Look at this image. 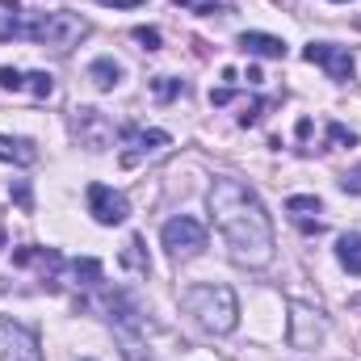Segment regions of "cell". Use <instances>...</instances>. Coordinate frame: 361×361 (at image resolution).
I'll use <instances>...</instances> for the list:
<instances>
[{"instance_id": "44dd1931", "label": "cell", "mask_w": 361, "mask_h": 361, "mask_svg": "<svg viewBox=\"0 0 361 361\" xmlns=\"http://www.w3.org/2000/svg\"><path fill=\"white\" fill-rule=\"evenodd\" d=\"M0 89L21 92L25 89V72H17V68H0Z\"/></svg>"}, {"instance_id": "e0dca14e", "label": "cell", "mask_w": 361, "mask_h": 361, "mask_svg": "<svg viewBox=\"0 0 361 361\" xmlns=\"http://www.w3.org/2000/svg\"><path fill=\"white\" fill-rule=\"evenodd\" d=\"M68 269H72V277H76V286H97V281H101V261H92V257L72 261Z\"/></svg>"}, {"instance_id": "d4e9b609", "label": "cell", "mask_w": 361, "mask_h": 361, "mask_svg": "<svg viewBox=\"0 0 361 361\" xmlns=\"http://www.w3.org/2000/svg\"><path fill=\"white\" fill-rule=\"evenodd\" d=\"M13 197H17V206H21V210H30V206H34V202H30V185H17V189H13Z\"/></svg>"}, {"instance_id": "4316f807", "label": "cell", "mask_w": 361, "mask_h": 361, "mask_svg": "<svg viewBox=\"0 0 361 361\" xmlns=\"http://www.w3.org/2000/svg\"><path fill=\"white\" fill-rule=\"evenodd\" d=\"M332 4H345V0H332Z\"/></svg>"}, {"instance_id": "4fadbf2b", "label": "cell", "mask_w": 361, "mask_h": 361, "mask_svg": "<svg viewBox=\"0 0 361 361\" xmlns=\"http://www.w3.org/2000/svg\"><path fill=\"white\" fill-rule=\"evenodd\" d=\"M0 160H4V164H21V169H30V164H38V147H34L30 139L0 135Z\"/></svg>"}, {"instance_id": "ba28073f", "label": "cell", "mask_w": 361, "mask_h": 361, "mask_svg": "<svg viewBox=\"0 0 361 361\" xmlns=\"http://www.w3.org/2000/svg\"><path fill=\"white\" fill-rule=\"evenodd\" d=\"M0 361H42L34 332L13 319H0Z\"/></svg>"}, {"instance_id": "5bb4252c", "label": "cell", "mask_w": 361, "mask_h": 361, "mask_svg": "<svg viewBox=\"0 0 361 361\" xmlns=\"http://www.w3.org/2000/svg\"><path fill=\"white\" fill-rule=\"evenodd\" d=\"M336 261L353 273V277H361V231H345L336 240Z\"/></svg>"}, {"instance_id": "7402d4cb", "label": "cell", "mask_w": 361, "mask_h": 361, "mask_svg": "<svg viewBox=\"0 0 361 361\" xmlns=\"http://www.w3.org/2000/svg\"><path fill=\"white\" fill-rule=\"evenodd\" d=\"M328 139H332V143H341V147H353V143H357V135H353V130H345L341 122H328Z\"/></svg>"}, {"instance_id": "6da1fadb", "label": "cell", "mask_w": 361, "mask_h": 361, "mask_svg": "<svg viewBox=\"0 0 361 361\" xmlns=\"http://www.w3.org/2000/svg\"><path fill=\"white\" fill-rule=\"evenodd\" d=\"M210 214L231 248V257L248 269H261L273 261V223L252 193V185L235 177H214L210 185Z\"/></svg>"}, {"instance_id": "9a60e30c", "label": "cell", "mask_w": 361, "mask_h": 361, "mask_svg": "<svg viewBox=\"0 0 361 361\" xmlns=\"http://www.w3.org/2000/svg\"><path fill=\"white\" fill-rule=\"evenodd\" d=\"M89 80L97 85V89H114V85L122 80V63H114L109 55H105V59H92L89 63Z\"/></svg>"}, {"instance_id": "2e32d148", "label": "cell", "mask_w": 361, "mask_h": 361, "mask_svg": "<svg viewBox=\"0 0 361 361\" xmlns=\"http://www.w3.org/2000/svg\"><path fill=\"white\" fill-rule=\"evenodd\" d=\"M118 261H122V269H130V273H143V277L152 273V261H147V252H143V240H139V235H130V240H126V248H122V257H118Z\"/></svg>"}, {"instance_id": "30bf717a", "label": "cell", "mask_w": 361, "mask_h": 361, "mask_svg": "<svg viewBox=\"0 0 361 361\" xmlns=\"http://www.w3.org/2000/svg\"><path fill=\"white\" fill-rule=\"evenodd\" d=\"M324 341V319L311 307H290V345L294 349H315Z\"/></svg>"}, {"instance_id": "8fae6325", "label": "cell", "mask_w": 361, "mask_h": 361, "mask_svg": "<svg viewBox=\"0 0 361 361\" xmlns=\"http://www.w3.org/2000/svg\"><path fill=\"white\" fill-rule=\"evenodd\" d=\"M240 51L244 55H261V59H286V42L277 34H261V30H244L240 34Z\"/></svg>"}, {"instance_id": "277c9868", "label": "cell", "mask_w": 361, "mask_h": 361, "mask_svg": "<svg viewBox=\"0 0 361 361\" xmlns=\"http://www.w3.org/2000/svg\"><path fill=\"white\" fill-rule=\"evenodd\" d=\"M160 240H164V248H169L173 261H189V257H197V252L206 248V227H202L193 214H177V219L164 223Z\"/></svg>"}, {"instance_id": "ffe728a7", "label": "cell", "mask_w": 361, "mask_h": 361, "mask_svg": "<svg viewBox=\"0 0 361 361\" xmlns=\"http://www.w3.org/2000/svg\"><path fill=\"white\" fill-rule=\"evenodd\" d=\"M152 92H156L160 101H173V97L180 92V80H173V76H156V80H152Z\"/></svg>"}, {"instance_id": "7a4b0ae2", "label": "cell", "mask_w": 361, "mask_h": 361, "mask_svg": "<svg viewBox=\"0 0 361 361\" xmlns=\"http://www.w3.org/2000/svg\"><path fill=\"white\" fill-rule=\"evenodd\" d=\"M0 34L4 38H30L38 47H55V51H72L89 34V21L76 17V13H68V8H59V13H30L25 21L8 17Z\"/></svg>"}, {"instance_id": "52a82bcc", "label": "cell", "mask_w": 361, "mask_h": 361, "mask_svg": "<svg viewBox=\"0 0 361 361\" xmlns=\"http://www.w3.org/2000/svg\"><path fill=\"white\" fill-rule=\"evenodd\" d=\"M89 214L101 223V227H118V223H126V219H130V202H126L118 189H109V185L92 180V185H89Z\"/></svg>"}, {"instance_id": "7c38bea8", "label": "cell", "mask_w": 361, "mask_h": 361, "mask_svg": "<svg viewBox=\"0 0 361 361\" xmlns=\"http://www.w3.org/2000/svg\"><path fill=\"white\" fill-rule=\"evenodd\" d=\"M286 210L294 214V223L307 231V235H319L324 231V223L319 219H311V214H319L324 206H319V197H302V193H294V197H286Z\"/></svg>"}, {"instance_id": "603a6c76", "label": "cell", "mask_w": 361, "mask_h": 361, "mask_svg": "<svg viewBox=\"0 0 361 361\" xmlns=\"http://www.w3.org/2000/svg\"><path fill=\"white\" fill-rule=\"evenodd\" d=\"M180 8H193V13H219V4L214 0H177Z\"/></svg>"}, {"instance_id": "5b68a950", "label": "cell", "mask_w": 361, "mask_h": 361, "mask_svg": "<svg viewBox=\"0 0 361 361\" xmlns=\"http://www.w3.org/2000/svg\"><path fill=\"white\" fill-rule=\"evenodd\" d=\"M72 130H76V139H80V147H89V152H105V147H114V122L101 114V109H89V105H80L76 114H72Z\"/></svg>"}, {"instance_id": "cb8c5ba5", "label": "cell", "mask_w": 361, "mask_h": 361, "mask_svg": "<svg viewBox=\"0 0 361 361\" xmlns=\"http://www.w3.org/2000/svg\"><path fill=\"white\" fill-rule=\"evenodd\" d=\"M341 189H345V193H361V169L345 173V177H341Z\"/></svg>"}, {"instance_id": "8992f818", "label": "cell", "mask_w": 361, "mask_h": 361, "mask_svg": "<svg viewBox=\"0 0 361 361\" xmlns=\"http://www.w3.org/2000/svg\"><path fill=\"white\" fill-rule=\"evenodd\" d=\"M173 139H169V130H143V126H130L126 135H122V169H135V164H143V160H152V156H160L164 147H169Z\"/></svg>"}, {"instance_id": "d6986e66", "label": "cell", "mask_w": 361, "mask_h": 361, "mask_svg": "<svg viewBox=\"0 0 361 361\" xmlns=\"http://www.w3.org/2000/svg\"><path fill=\"white\" fill-rule=\"evenodd\" d=\"M130 38H135L143 51H160V30H152V25H135Z\"/></svg>"}, {"instance_id": "ac0fdd59", "label": "cell", "mask_w": 361, "mask_h": 361, "mask_svg": "<svg viewBox=\"0 0 361 361\" xmlns=\"http://www.w3.org/2000/svg\"><path fill=\"white\" fill-rule=\"evenodd\" d=\"M25 89L34 92V97H51L55 92V76L51 72H30L25 76Z\"/></svg>"}, {"instance_id": "9c48e42d", "label": "cell", "mask_w": 361, "mask_h": 361, "mask_svg": "<svg viewBox=\"0 0 361 361\" xmlns=\"http://www.w3.org/2000/svg\"><path fill=\"white\" fill-rule=\"evenodd\" d=\"M302 59H307V63H315V68H324L332 80H349V76H353V55H349V47L311 42V47L302 51Z\"/></svg>"}, {"instance_id": "484cf974", "label": "cell", "mask_w": 361, "mask_h": 361, "mask_svg": "<svg viewBox=\"0 0 361 361\" xmlns=\"http://www.w3.org/2000/svg\"><path fill=\"white\" fill-rule=\"evenodd\" d=\"M97 4H105V8H139L143 0H97Z\"/></svg>"}, {"instance_id": "3957f363", "label": "cell", "mask_w": 361, "mask_h": 361, "mask_svg": "<svg viewBox=\"0 0 361 361\" xmlns=\"http://www.w3.org/2000/svg\"><path fill=\"white\" fill-rule=\"evenodd\" d=\"M180 302H185V311H189L206 332H214V336H227V332H235V324H240V298H235L231 286L197 281V286H189V290L180 294Z\"/></svg>"}]
</instances>
